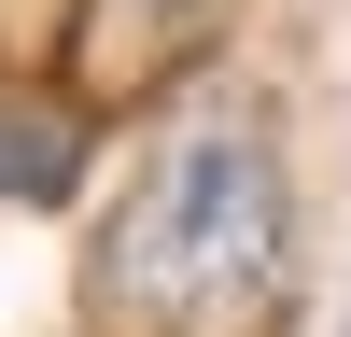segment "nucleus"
Wrapping results in <instances>:
<instances>
[{"label": "nucleus", "mask_w": 351, "mask_h": 337, "mask_svg": "<svg viewBox=\"0 0 351 337\" xmlns=\"http://www.w3.org/2000/svg\"><path fill=\"white\" fill-rule=\"evenodd\" d=\"M112 309L141 337H267L281 281H295V183H281V140L211 112L155 155V183L112 211Z\"/></svg>", "instance_id": "nucleus-1"}, {"label": "nucleus", "mask_w": 351, "mask_h": 337, "mask_svg": "<svg viewBox=\"0 0 351 337\" xmlns=\"http://www.w3.org/2000/svg\"><path fill=\"white\" fill-rule=\"evenodd\" d=\"M127 14H197V0H127Z\"/></svg>", "instance_id": "nucleus-3"}, {"label": "nucleus", "mask_w": 351, "mask_h": 337, "mask_svg": "<svg viewBox=\"0 0 351 337\" xmlns=\"http://www.w3.org/2000/svg\"><path fill=\"white\" fill-rule=\"evenodd\" d=\"M71 155H84V140L56 127V112H0V197H56Z\"/></svg>", "instance_id": "nucleus-2"}]
</instances>
